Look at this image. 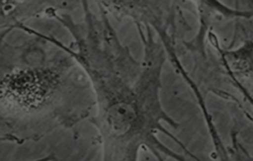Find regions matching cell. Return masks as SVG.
I'll list each match as a JSON object with an SVG mask.
<instances>
[{
  "label": "cell",
  "instance_id": "cell-1",
  "mask_svg": "<svg viewBox=\"0 0 253 161\" xmlns=\"http://www.w3.org/2000/svg\"><path fill=\"white\" fill-rule=\"evenodd\" d=\"M32 68L0 77V139L22 143L58 126H74L90 116L95 102L90 80L80 64L56 40Z\"/></svg>",
  "mask_w": 253,
  "mask_h": 161
},
{
  "label": "cell",
  "instance_id": "cell-2",
  "mask_svg": "<svg viewBox=\"0 0 253 161\" xmlns=\"http://www.w3.org/2000/svg\"><path fill=\"white\" fill-rule=\"evenodd\" d=\"M232 56L239 68L253 71V43L245 44L242 49L233 53Z\"/></svg>",
  "mask_w": 253,
  "mask_h": 161
},
{
  "label": "cell",
  "instance_id": "cell-3",
  "mask_svg": "<svg viewBox=\"0 0 253 161\" xmlns=\"http://www.w3.org/2000/svg\"><path fill=\"white\" fill-rule=\"evenodd\" d=\"M234 161H253L248 157V156H240V155H236L234 157Z\"/></svg>",
  "mask_w": 253,
  "mask_h": 161
},
{
  "label": "cell",
  "instance_id": "cell-4",
  "mask_svg": "<svg viewBox=\"0 0 253 161\" xmlns=\"http://www.w3.org/2000/svg\"><path fill=\"white\" fill-rule=\"evenodd\" d=\"M56 160V158L53 156H49L47 157L43 158V159H39V160L32 161H54Z\"/></svg>",
  "mask_w": 253,
  "mask_h": 161
}]
</instances>
